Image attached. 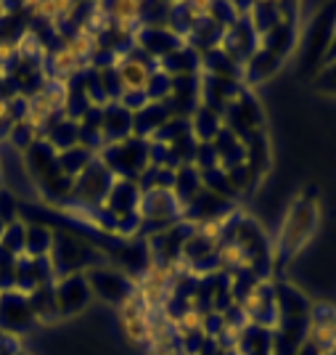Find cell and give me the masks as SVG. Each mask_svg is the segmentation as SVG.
<instances>
[{
	"mask_svg": "<svg viewBox=\"0 0 336 355\" xmlns=\"http://www.w3.org/2000/svg\"><path fill=\"white\" fill-rule=\"evenodd\" d=\"M3 109H6V101H0V114H3Z\"/></svg>",
	"mask_w": 336,
	"mask_h": 355,
	"instance_id": "6da1fadb",
	"label": "cell"
}]
</instances>
